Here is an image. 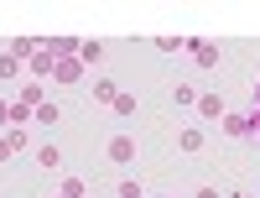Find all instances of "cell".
Masks as SVG:
<instances>
[{
    "label": "cell",
    "mask_w": 260,
    "mask_h": 198,
    "mask_svg": "<svg viewBox=\"0 0 260 198\" xmlns=\"http://www.w3.org/2000/svg\"><path fill=\"white\" fill-rule=\"evenodd\" d=\"M57 198H89V183H83V178H62Z\"/></svg>",
    "instance_id": "10"
},
{
    "label": "cell",
    "mask_w": 260,
    "mask_h": 198,
    "mask_svg": "<svg viewBox=\"0 0 260 198\" xmlns=\"http://www.w3.org/2000/svg\"><path fill=\"white\" fill-rule=\"evenodd\" d=\"M16 151H11V141H6V130H0V162H11Z\"/></svg>",
    "instance_id": "22"
},
{
    "label": "cell",
    "mask_w": 260,
    "mask_h": 198,
    "mask_svg": "<svg viewBox=\"0 0 260 198\" xmlns=\"http://www.w3.org/2000/svg\"><path fill=\"white\" fill-rule=\"evenodd\" d=\"M177 146H182V151H198V146H203V130H177Z\"/></svg>",
    "instance_id": "13"
},
{
    "label": "cell",
    "mask_w": 260,
    "mask_h": 198,
    "mask_svg": "<svg viewBox=\"0 0 260 198\" xmlns=\"http://www.w3.org/2000/svg\"><path fill=\"white\" fill-rule=\"evenodd\" d=\"M37 120H42V125H57V104L47 99V104H42V109H37Z\"/></svg>",
    "instance_id": "19"
},
{
    "label": "cell",
    "mask_w": 260,
    "mask_h": 198,
    "mask_svg": "<svg viewBox=\"0 0 260 198\" xmlns=\"http://www.w3.org/2000/svg\"><path fill=\"white\" fill-rule=\"evenodd\" d=\"M172 99H177V104H198V89H187V83H177V89H172Z\"/></svg>",
    "instance_id": "16"
},
{
    "label": "cell",
    "mask_w": 260,
    "mask_h": 198,
    "mask_svg": "<svg viewBox=\"0 0 260 198\" xmlns=\"http://www.w3.org/2000/svg\"><path fill=\"white\" fill-rule=\"evenodd\" d=\"M110 109H115V115H136V94H125V89H120V94H115V104H110Z\"/></svg>",
    "instance_id": "14"
},
{
    "label": "cell",
    "mask_w": 260,
    "mask_h": 198,
    "mask_svg": "<svg viewBox=\"0 0 260 198\" xmlns=\"http://www.w3.org/2000/svg\"><path fill=\"white\" fill-rule=\"evenodd\" d=\"M250 136L260 141V83H255V109H250Z\"/></svg>",
    "instance_id": "17"
},
{
    "label": "cell",
    "mask_w": 260,
    "mask_h": 198,
    "mask_svg": "<svg viewBox=\"0 0 260 198\" xmlns=\"http://www.w3.org/2000/svg\"><path fill=\"white\" fill-rule=\"evenodd\" d=\"M78 63H83V68H99V63H104V42H83V47H78Z\"/></svg>",
    "instance_id": "7"
},
{
    "label": "cell",
    "mask_w": 260,
    "mask_h": 198,
    "mask_svg": "<svg viewBox=\"0 0 260 198\" xmlns=\"http://www.w3.org/2000/svg\"><path fill=\"white\" fill-rule=\"evenodd\" d=\"M120 198H141V183L136 178H120Z\"/></svg>",
    "instance_id": "20"
},
{
    "label": "cell",
    "mask_w": 260,
    "mask_h": 198,
    "mask_svg": "<svg viewBox=\"0 0 260 198\" xmlns=\"http://www.w3.org/2000/svg\"><path fill=\"white\" fill-rule=\"evenodd\" d=\"M192 198H224L219 188H198V193H192Z\"/></svg>",
    "instance_id": "23"
},
{
    "label": "cell",
    "mask_w": 260,
    "mask_h": 198,
    "mask_svg": "<svg viewBox=\"0 0 260 198\" xmlns=\"http://www.w3.org/2000/svg\"><path fill=\"white\" fill-rule=\"evenodd\" d=\"M104 157H110V167H136V136H130V130L110 136V146H104Z\"/></svg>",
    "instance_id": "1"
},
{
    "label": "cell",
    "mask_w": 260,
    "mask_h": 198,
    "mask_svg": "<svg viewBox=\"0 0 260 198\" xmlns=\"http://www.w3.org/2000/svg\"><path fill=\"white\" fill-rule=\"evenodd\" d=\"M94 104H115V94H120V83H110V78H94Z\"/></svg>",
    "instance_id": "9"
},
{
    "label": "cell",
    "mask_w": 260,
    "mask_h": 198,
    "mask_svg": "<svg viewBox=\"0 0 260 198\" xmlns=\"http://www.w3.org/2000/svg\"><path fill=\"white\" fill-rule=\"evenodd\" d=\"M26 120H37V109H31V104H21V99H16V104H11V125H26Z\"/></svg>",
    "instance_id": "12"
},
{
    "label": "cell",
    "mask_w": 260,
    "mask_h": 198,
    "mask_svg": "<svg viewBox=\"0 0 260 198\" xmlns=\"http://www.w3.org/2000/svg\"><path fill=\"white\" fill-rule=\"evenodd\" d=\"M26 68H31V78L42 83V78H47V73H57V52H52V47H42V52H37V58L26 63Z\"/></svg>",
    "instance_id": "3"
},
{
    "label": "cell",
    "mask_w": 260,
    "mask_h": 198,
    "mask_svg": "<svg viewBox=\"0 0 260 198\" xmlns=\"http://www.w3.org/2000/svg\"><path fill=\"white\" fill-rule=\"evenodd\" d=\"M156 47H161V52H182L187 42H182V37H156Z\"/></svg>",
    "instance_id": "18"
},
{
    "label": "cell",
    "mask_w": 260,
    "mask_h": 198,
    "mask_svg": "<svg viewBox=\"0 0 260 198\" xmlns=\"http://www.w3.org/2000/svg\"><path fill=\"white\" fill-rule=\"evenodd\" d=\"M37 167H42V172H57V167H62L57 141H42V146H37Z\"/></svg>",
    "instance_id": "5"
},
{
    "label": "cell",
    "mask_w": 260,
    "mask_h": 198,
    "mask_svg": "<svg viewBox=\"0 0 260 198\" xmlns=\"http://www.w3.org/2000/svg\"><path fill=\"white\" fill-rule=\"evenodd\" d=\"M234 198H250V193H234Z\"/></svg>",
    "instance_id": "24"
},
{
    "label": "cell",
    "mask_w": 260,
    "mask_h": 198,
    "mask_svg": "<svg viewBox=\"0 0 260 198\" xmlns=\"http://www.w3.org/2000/svg\"><path fill=\"white\" fill-rule=\"evenodd\" d=\"M21 73V58H11V52H0V78H16Z\"/></svg>",
    "instance_id": "15"
},
{
    "label": "cell",
    "mask_w": 260,
    "mask_h": 198,
    "mask_svg": "<svg viewBox=\"0 0 260 198\" xmlns=\"http://www.w3.org/2000/svg\"><path fill=\"white\" fill-rule=\"evenodd\" d=\"M187 52H192V63H198V68H219V47H213V42L192 37V42H187Z\"/></svg>",
    "instance_id": "2"
},
{
    "label": "cell",
    "mask_w": 260,
    "mask_h": 198,
    "mask_svg": "<svg viewBox=\"0 0 260 198\" xmlns=\"http://www.w3.org/2000/svg\"><path fill=\"white\" fill-rule=\"evenodd\" d=\"M156 198H167V193H156Z\"/></svg>",
    "instance_id": "25"
},
{
    "label": "cell",
    "mask_w": 260,
    "mask_h": 198,
    "mask_svg": "<svg viewBox=\"0 0 260 198\" xmlns=\"http://www.w3.org/2000/svg\"><path fill=\"white\" fill-rule=\"evenodd\" d=\"M224 136H250V115H224Z\"/></svg>",
    "instance_id": "11"
},
{
    "label": "cell",
    "mask_w": 260,
    "mask_h": 198,
    "mask_svg": "<svg viewBox=\"0 0 260 198\" xmlns=\"http://www.w3.org/2000/svg\"><path fill=\"white\" fill-rule=\"evenodd\" d=\"M21 104H31V109H42V104H47V94H42V83L31 78V83H21V94H16Z\"/></svg>",
    "instance_id": "8"
},
{
    "label": "cell",
    "mask_w": 260,
    "mask_h": 198,
    "mask_svg": "<svg viewBox=\"0 0 260 198\" xmlns=\"http://www.w3.org/2000/svg\"><path fill=\"white\" fill-rule=\"evenodd\" d=\"M0 130H11V99H0Z\"/></svg>",
    "instance_id": "21"
},
{
    "label": "cell",
    "mask_w": 260,
    "mask_h": 198,
    "mask_svg": "<svg viewBox=\"0 0 260 198\" xmlns=\"http://www.w3.org/2000/svg\"><path fill=\"white\" fill-rule=\"evenodd\" d=\"M83 73H89V68H83L78 58H57V73H52V78H57V83H83Z\"/></svg>",
    "instance_id": "4"
},
{
    "label": "cell",
    "mask_w": 260,
    "mask_h": 198,
    "mask_svg": "<svg viewBox=\"0 0 260 198\" xmlns=\"http://www.w3.org/2000/svg\"><path fill=\"white\" fill-rule=\"evenodd\" d=\"M198 115H208V120H224L229 109H224V99H219V94H198Z\"/></svg>",
    "instance_id": "6"
}]
</instances>
